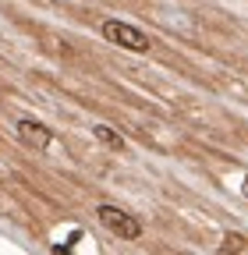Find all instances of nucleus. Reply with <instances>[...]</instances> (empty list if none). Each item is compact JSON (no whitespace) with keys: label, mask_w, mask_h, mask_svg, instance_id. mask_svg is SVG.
<instances>
[{"label":"nucleus","mask_w":248,"mask_h":255,"mask_svg":"<svg viewBox=\"0 0 248 255\" xmlns=\"http://www.w3.org/2000/svg\"><path fill=\"white\" fill-rule=\"evenodd\" d=\"M245 195H248V177H245Z\"/></svg>","instance_id":"obj_6"},{"label":"nucleus","mask_w":248,"mask_h":255,"mask_svg":"<svg viewBox=\"0 0 248 255\" xmlns=\"http://www.w3.org/2000/svg\"><path fill=\"white\" fill-rule=\"evenodd\" d=\"M248 245H245V238L241 234H227L224 238V252H245Z\"/></svg>","instance_id":"obj_5"},{"label":"nucleus","mask_w":248,"mask_h":255,"mask_svg":"<svg viewBox=\"0 0 248 255\" xmlns=\"http://www.w3.org/2000/svg\"><path fill=\"white\" fill-rule=\"evenodd\" d=\"M96 213H100V223H103V227H107L110 234L124 238V241H135V238L142 234V223H138L135 216H128L124 209H117V206H100Z\"/></svg>","instance_id":"obj_1"},{"label":"nucleus","mask_w":248,"mask_h":255,"mask_svg":"<svg viewBox=\"0 0 248 255\" xmlns=\"http://www.w3.org/2000/svg\"><path fill=\"white\" fill-rule=\"evenodd\" d=\"M103 36L110 43L124 46V50H135V53H145L149 50V36L138 32L135 25H128V21H103Z\"/></svg>","instance_id":"obj_2"},{"label":"nucleus","mask_w":248,"mask_h":255,"mask_svg":"<svg viewBox=\"0 0 248 255\" xmlns=\"http://www.w3.org/2000/svg\"><path fill=\"white\" fill-rule=\"evenodd\" d=\"M92 131H96V138H100L103 145H110V149H124V138L114 131V128H107V124H96Z\"/></svg>","instance_id":"obj_4"},{"label":"nucleus","mask_w":248,"mask_h":255,"mask_svg":"<svg viewBox=\"0 0 248 255\" xmlns=\"http://www.w3.org/2000/svg\"><path fill=\"white\" fill-rule=\"evenodd\" d=\"M18 138L25 142V145H32V149H50V142H53V135H50V128H43V124H36V121H18Z\"/></svg>","instance_id":"obj_3"}]
</instances>
